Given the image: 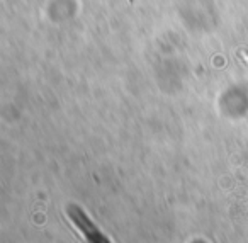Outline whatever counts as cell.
Wrapping results in <instances>:
<instances>
[{"label":"cell","instance_id":"cell-1","mask_svg":"<svg viewBox=\"0 0 248 243\" xmlns=\"http://www.w3.org/2000/svg\"><path fill=\"white\" fill-rule=\"evenodd\" d=\"M66 211H68L70 218L73 219L75 226L78 228V231L85 236V240L89 243H112L102 231H100L99 226L87 216V212L83 211L82 208H78V206H70Z\"/></svg>","mask_w":248,"mask_h":243},{"label":"cell","instance_id":"cell-2","mask_svg":"<svg viewBox=\"0 0 248 243\" xmlns=\"http://www.w3.org/2000/svg\"><path fill=\"white\" fill-rule=\"evenodd\" d=\"M129 2H133V0H129Z\"/></svg>","mask_w":248,"mask_h":243}]
</instances>
